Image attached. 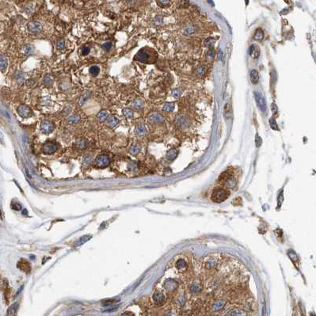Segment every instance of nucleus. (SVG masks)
<instances>
[{
	"label": "nucleus",
	"instance_id": "nucleus-1",
	"mask_svg": "<svg viewBox=\"0 0 316 316\" xmlns=\"http://www.w3.org/2000/svg\"><path fill=\"white\" fill-rule=\"evenodd\" d=\"M157 58L156 53L153 49L149 48H143L136 53L134 57V60L139 61L142 63L152 64Z\"/></svg>",
	"mask_w": 316,
	"mask_h": 316
},
{
	"label": "nucleus",
	"instance_id": "nucleus-2",
	"mask_svg": "<svg viewBox=\"0 0 316 316\" xmlns=\"http://www.w3.org/2000/svg\"><path fill=\"white\" fill-rule=\"evenodd\" d=\"M229 196V192L227 189H224L222 188H216L213 190L212 193V201L216 203H221L224 202L225 200L227 199Z\"/></svg>",
	"mask_w": 316,
	"mask_h": 316
},
{
	"label": "nucleus",
	"instance_id": "nucleus-3",
	"mask_svg": "<svg viewBox=\"0 0 316 316\" xmlns=\"http://www.w3.org/2000/svg\"><path fill=\"white\" fill-rule=\"evenodd\" d=\"M40 128L44 134H49L53 131L54 124L52 121H48V120H43L40 124Z\"/></svg>",
	"mask_w": 316,
	"mask_h": 316
},
{
	"label": "nucleus",
	"instance_id": "nucleus-4",
	"mask_svg": "<svg viewBox=\"0 0 316 316\" xmlns=\"http://www.w3.org/2000/svg\"><path fill=\"white\" fill-rule=\"evenodd\" d=\"M17 111H18V115L22 118H29V117H31L33 115L32 110L27 106H25V105L20 106L18 108Z\"/></svg>",
	"mask_w": 316,
	"mask_h": 316
},
{
	"label": "nucleus",
	"instance_id": "nucleus-5",
	"mask_svg": "<svg viewBox=\"0 0 316 316\" xmlns=\"http://www.w3.org/2000/svg\"><path fill=\"white\" fill-rule=\"evenodd\" d=\"M254 98H255L256 103L258 106L260 110H262V111H265L267 108L266 102L265 98L263 97V95L261 93L258 92V91H254Z\"/></svg>",
	"mask_w": 316,
	"mask_h": 316
},
{
	"label": "nucleus",
	"instance_id": "nucleus-6",
	"mask_svg": "<svg viewBox=\"0 0 316 316\" xmlns=\"http://www.w3.org/2000/svg\"><path fill=\"white\" fill-rule=\"evenodd\" d=\"M57 146L52 141H47L44 145H43V153L45 155H52L56 151Z\"/></svg>",
	"mask_w": 316,
	"mask_h": 316
},
{
	"label": "nucleus",
	"instance_id": "nucleus-7",
	"mask_svg": "<svg viewBox=\"0 0 316 316\" xmlns=\"http://www.w3.org/2000/svg\"><path fill=\"white\" fill-rule=\"evenodd\" d=\"M110 163V158L106 155H100L95 159V164L100 168H105Z\"/></svg>",
	"mask_w": 316,
	"mask_h": 316
},
{
	"label": "nucleus",
	"instance_id": "nucleus-8",
	"mask_svg": "<svg viewBox=\"0 0 316 316\" xmlns=\"http://www.w3.org/2000/svg\"><path fill=\"white\" fill-rule=\"evenodd\" d=\"M27 28H28L29 31L33 33H37L41 32L43 29L42 25L40 22L36 21H29L27 24Z\"/></svg>",
	"mask_w": 316,
	"mask_h": 316
},
{
	"label": "nucleus",
	"instance_id": "nucleus-9",
	"mask_svg": "<svg viewBox=\"0 0 316 316\" xmlns=\"http://www.w3.org/2000/svg\"><path fill=\"white\" fill-rule=\"evenodd\" d=\"M18 267L23 272H25V274H29L30 273V270H31V268H30V264L29 262H27L26 260H21L19 261L18 263Z\"/></svg>",
	"mask_w": 316,
	"mask_h": 316
},
{
	"label": "nucleus",
	"instance_id": "nucleus-10",
	"mask_svg": "<svg viewBox=\"0 0 316 316\" xmlns=\"http://www.w3.org/2000/svg\"><path fill=\"white\" fill-rule=\"evenodd\" d=\"M119 122H120V120H119L118 117H116V116H111V117L107 118L106 124L109 128H114L119 124Z\"/></svg>",
	"mask_w": 316,
	"mask_h": 316
},
{
	"label": "nucleus",
	"instance_id": "nucleus-11",
	"mask_svg": "<svg viewBox=\"0 0 316 316\" xmlns=\"http://www.w3.org/2000/svg\"><path fill=\"white\" fill-rule=\"evenodd\" d=\"M164 285H165V288L169 291H173L178 288V283L174 280H168L166 281Z\"/></svg>",
	"mask_w": 316,
	"mask_h": 316
},
{
	"label": "nucleus",
	"instance_id": "nucleus-12",
	"mask_svg": "<svg viewBox=\"0 0 316 316\" xmlns=\"http://www.w3.org/2000/svg\"><path fill=\"white\" fill-rule=\"evenodd\" d=\"M149 121L151 123H163L164 117L159 114H153L149 117Z\"/></svg>",
	"mask_w": 316,
	"mask_h": 316
},
{
	"label": "nucleus",
	"instance_id": "nucleus-13",
	"mask_svg": "<svg viewBox=\"0 0 316 316\" xmlns=\"http://www.w3.org/2000/svg\"><path fill=\"white\" fill-rule=\"evenodd\" d=\"M75 146L80 149H86L88 146V141L84 138H78L75 141Z\"/></svg>",
	"mask_w": 316,
	"mask_h": 316
},
{
	"label": "nucleus",
	"instance_id": "nucleus-14",
	"mask_svg": "<svg viewBox=\"0 0 316 316\" xmlns=\"http://www.w3.org/2000/svg\"><path fill=\"white\" fill-rule=\"evenodd\" d=\"M249 54L253 57V58H255L257 59L258 57L260 55V50L259 48L256 45H251V46L249 48Z\"/></svg>",
	"mask_w": 316,
	"mask_h": 316
},
{
	"label": "nucleus",
	"instance_id": "nucleus-15",
	"mask_svg": "<svg viewBox=\"0 0 316 316\" xmlns=\"http://www.w3.org/2000/svg\"><path fill=\"white\" fill-rule=\"evenodd\" d=\"M135 133L139 136H143L147 134V128L143 124H139L135 127Z\"/></svg>",
	"mask_w": 316,
	"mask_h": 316
},
{
	"label": "nucleus",
	"instance_id": "nucleus-16",
	"mask_svg": "<svg viewBox=\"0 0 316 316\" xmlns=\"http://www.w3.org/2000/svg\"><path fill=\"white\" fill-rule=\"evenodd\" d=\"M153 299L156 303H162L165 300V296L161 291H156L153 295Z\"/></svg>",
	"mask_w": 316,
	"mask_h": 316
},
{
	"label": "nucleus",
	"instance_id": "nucleus-17",
	"mask_svg": "<svg viewBox=\"0 0 316 316\" xmlns=\"http://www.w3.org/2000/svg\"><path fill=\"white\" fill-rule=\"evenodd\" d=\"M250 81L253 84H257L258 82H259V74H258V72L256 70H252L250 71Z\"/></svg>",
	"mask_w": 316,
	"mask_h": 316
},
{
	"label": "nucleus",
	"instance_id": "nucleus-18",
	"mask_svg": "<svg viewBox=\"0 0 316 316\" xmlns=\"http://www.w3.org/2000/svg\"><path fill=\"white\" fill-rule=\"evenodd\" d=\"M109 117V113L106 110H101L98 114H97V119L100 122H103L107 120V118Z\"/></svg>",
	"mask_w": 316,
	"mask_h": 316
},
{
	"label": "nucleus",
	"instance_id": "nucleus-19",
	"mask_svg": "<svg viewBox=\"0 0 316 316\" xmlns=\"http://www.w3.org/2000/svg\"><path fill=\"white\" fill-rule=\"evenodd\" d=\"M178 150L176 149H171L170 151H168L167 153V159L170 161H173L174 160L177 156H178Z\"/></svg>",
	"mask_w": 316,
	"mask_h": 316
},
{
	"label": "nucleus",
	"instance_id": "nucleus-20",
	"mask_svg": "<svg viewBox=\"0 0 316 316\" xmlns=\"http://www.w3.org/2000/svg\"><path fill=\"white\" fill-rule=\"evenodd\" d=\"M18 303H14V304L12 305L8 308L7 312V316H14L16 312H17V310H18Z\"/></svg>",
	"mask_w": 316,
	"mask_h": 316
},
{
	"label": "nucleus",
	"instance_id": "nucleus-21",
	"mask_svg": "<svg viewBox=\"0 0 316 316\" xmlns=\"http://www.w3.org/2000/svg\"><path fill=\"white\" fill-rule=\"evenodd\" d=\"M131 106L133 107L135 110H141L143 107L144 106V102L142 99H135V101L132 102Z\"/></svg>",
	"mask_w": 316,
	"mask_h": 316
},
{
	"label": "nucleus",
	"instance_id": "nucleus-22",
	"mask_svg": "<svg viewBox=\"0 0 316 316\" xmlns=\"http://www.w3.org/2000/svg\"><path fill=\"white\" fill-rule=\"evenodd\" d=\"M90 97V92H86L85 94H83L82 96H80V98H78V104L79 106H82L84 104H85L86 101Z\"/></svg>",
	"mask_w": 316,
	"mask_h": 316
},
{
	"label": "nucleus",
	"instance_id": "nucleus-23",
	"mask_svg": "<svg viewBox=\"0 0 316 316\" xmlns=\"http://www.w3.org/2000/svg\"><path fill=\"white\" fill-rule=\"evenodd\" d=\"M7 65H8V60H7V57L0 55V70L5 71L7 68Z\"/></svg>",
	"mask_w": 316,
	"mask_h": 316
},
{
	"label": "nucleus",
	"instance_id": "nucleus-24",
	"mask_svg": "<svg viewBox=\"0 0 316 316\" xmlns=\"http://www.w3.org/2000/svg\"><path fill=\"white\" fill-rule=\"evenodd\" d=\"M80 119H81L80 115H78V114H74V115H71V116H70V117H68V123H69L70 124H76V123H78Z\"/></svg>",
	"mask_w": 316,
	"mask_h": 316
},
{
	"label": "nucleus",
	"instance_id": "nucleus-25",
	"mask_svg": "<svg viewBox=\"0 0 316 316\" xmlns=\"http://www.w3.org/2000/svg\"><path fill=\"white\" fill-rule=\"evenodd\" d=\"M54 82V79L52 78V76L50 75H45L44 78H43V83L45 86H52Z\"/></svg>",
	"mask_w": 316,
	"mask_h": 316
},
{
	"label": "nucleus",
	"instance_id": "nucleus-26",
	"mask_svg": "<svg viewBox=\"0 0 316 316\" xmlns=\"http://www.w3.org/2000/svg\"><path fill=\"white\" fill-rule=\"evenodd\" d=\"M122 114L124 115V117L125 118H127L128 120H130L133 117V111L131 109H129V108H125L124 110H122Z\"/></svg>",
	"mask_w": 316,
	"mask_h": 316
},
{
	"label": "nucleus",
	"instance_id": "nucleus-27",
	"mask_svg": "<svg viewBox=\"0 0 316 316\" xmlns=\"http://www.w3.org/2000/svg\"><path fill=\"white\" fill-rule=\"evenodd\" d=\"M91 238H92V235H90V234H86V235H83V236H82L81 238L78 239V241L77 242L76 246H81L82 245V244H84L85 242L89 241L90 239Z\"/></svg>",
	"mask_w": 316,
	"mask_h": 316
},
{
	"label": "nucleus",
	"instance_id": "nucleus-28",
	"mask_svg": "<svg viewBox=\"0 0 316 316\" xmlns=\"http://www.w3.org/2000/svg\"><path fill=\"white\" fill-rule=\"evenodd\" d=\"M217 264H218V261L215 258H209V260H208L205 263V266L208 269H213L216 266Z\"/></svg>",
	"mask_w": 316,
	"mask_h": 316
},
{
	"label": "nucleus",
	"instance_id": "nucleus-29",
	"mask_svg": "<svg viewBox=\"0 0 316 316\" xmlns=\"http://www.w3.org/2000/svg\"><path fill=\"white\" fill-rule=\"evenodd\" d=\"M176 267L179 270H184L187 268V262L185 260L180 259L176 262Z\"/></svg>",
	"mask_w": 316,
	"mask_h": 316
},
{
	"label": "nucleus",
	"instance_id": "nucleus-30",
	"mask_svg": "<svg viewBox=\"0 0 316 316\" xmlns=\"http://www.w3.org/2000/svg\"><path fill=\"white\" fill-rule=\"evenodd\" d=\"M190 290L193 293L199 292L200 291H201V285L198 282H193L190 286Z\"/></svg>",
	"mask_w": 316,
	"mask_h": 316
},
{
	"label": "nucleus",
	"instance_id": "nucleus-31",
	"mask_svg": "<svg viewBox=\"0 0 316 316\" xmlns=\"http://www.w3.org/2000/svg\"><path fill=\"white\" fill-rule=\"evenodd\" d=\"M140 150H141L140 146L139 145V144H134V145H132L131 147V148L129 150V152L131 153L132 155H138L139 153Z\"/></svg>",
	"mask_w": 316,
	"mask_h": 316
},
{
	"label": "nucleus",
	"instance_id": "nucleus-32",
	"mask_svg": "<svg viewBox=\"0 0 316 316\" xmlns=\"http://www.w3.org/2000/svg\"><path fill=\"white\" fill-rule=\"evenodd\" d=\"M225 306V301L224 300H219L217 302L215 303V304L213 305V311H220Z\"/></svg>",
	"mask_w": 316,
	"mask_h": 316
},
{
	"label": "nucleus",
	"instance_id": "nucleus-33",
	"mask_svg": "<svg viewBox=\"0 0 316 316\" xmlns=\"http://www.w3.org/2000/svg\"><path fill=\"white\" fill-rule=\"evenodd\" d=\"M254 38L256 40H262L264 38V32H263L262 29H258L256 30L255 34L254 36Z\"/></svg>",
	"mask_w": 316,
	"mask_h": 316
},
{
	"label": "nucleus",
	"instance_id": "nucleus-34",
	"mask_svg": "<svg viewBox=\"0 0 316 316\" xmlns=\"http://www.w3.org/2000/svg\"><path fill=\"white\" fill-rule=\"evenodd\" d=\"M90 73V75H92L93 76H97V75L99 74L100 72V68L98 66H96V65H94V66H91L89 69Z\"/></svg>",
	"mask_w": 316,
	"mask_h": 316
},
{
	"label": "nucleus",
	"instance_id": "nucleus-35",
	"mask_svg": "<svg viewBox=\"0 0 316 316\" xmlns=\"http://www.w3.org/2000/svg\"><path fill=\"white\" fill-rule=\"evenodd\" d=\"M174 110V102H166L163 106V110L166 112H171Z\"/></svg>",
	"mask_w": 316,
	"mask_h": 316
},
{
	"label": "nucleus",
	"instance_id": "nucleus-36",
	"mask_svg": "<svg viewBox=\"0 0 316 316\" xmlns=\"http://www.w3.org/2000/svg\"><path fill=\"white\" fill-rule=\"evenodd\" d=\"M92 156L90 155H86L85 156L83 157V159H82V164L83 165H86V166H88L90 164L92 163Z\"/></svg>",
	"mask_w": 316,
	"mask_h": 316
},
{
	"label": "nucleus",
	"instance_id": "nucleus-37",
	"mask_svg": "<svg viewBox=\"0 0 316 316\" xmlns=\"http://www.w3.org/2000/svg\"><path fill=\"white\" fill-rule=\"evenodd\" d=\"M24 52H25V54H26V55H31V54H33V52H34V48H33V47L32 45H30V44H27V45H25V46L24 47Z\"/></svg>",
	"mask_w": 316,
	"mask_h": 316
},
{
	"label": "nucleus",
	"instance_id": "nucleus-38",
	"mask_svg": "<svg viewBox=\"0 0 316 316\" xmlns=\"http://www.w3.org/2000/svg\"><path fill=\"white\" fill-rule=\"evenodd\" d=\"M270 125L272 129L279 131V128H278V125H277V122H276V120L274 118H273V117H271L270 119Z\"/></svg>",
	"mask_w": 316,
	"mask_h": 316
},
{
	"label": "nucleus",
	"instance_id": "nucleus-39",
	"mask_svg": "<svg viewBox=\"0 0 316 316\" xmlns=\"http://www.w3.org/2000/svg\"><path fill=\"white\" fill-rule=\"evenodd\" d=\"M56 47L57 49L59 50H63L65 48V42L63 39L59 40H57L56 43Z\"/></svg>",
	"mask_w": 316,
	"mask_h": 316
},
{
	"label": "nucleus",
	"instance_id": "nucleus-40",
	"mask_svg": "<svg viewBox=\"0 0 316 316\" xmlns=\"http://www.w3.org/2000/svg\"><path fill=\"white\" fill-rule=\"evenodd\" d=\"M216 41V40L214 38H212V37H208L205 40H204V45L208 48H211V47L213 46V44Z\"/></svg>",
	"mask_w": 316,
	"mask_h": 316
},
{
	"label": "nucleus",
	"instance_id": "nucleus-41",
	"mask_svg": "<svg viewBox=\"0 0 316 316\" xmlns=\"http://www.w3.org/2000/svg\"><path fill=\"white\" fill-rule=\"evenodd\" d=\"M171 3V1H169V0H161V1H157V4L159 6V7H168L170 4Z\"/></svg>",
	"mask_w": 316,
	"mask_h": 316
},
{
	"label": "nucleus",
	"instance_id": "nucleus-42",
	"mask_svg": "<svg viewBox=\"0 0 316 316\" xmlns=\"http://www.w3.org/2000/svg\"><path fill=\"white\" fill-rule=\"evenodd\" d=\"M11 208L14 211H19L21 209V205L18 202H12L11 203Z\"/></svg>",
	"mask_w": 316,
	"mask_h": 316
},
{
	"label": "nucleus",
	"instance_id": "nucleus-43",
	"mask_svg": "<svg viewBox=\"0 0 316 316\" xmlns=\"http://www.w3.org/2000/svg\"><path fill=\"white\" fill-rule=\"evenodd\" d=\"M90 49L89 47H86V46H82V48H81V49H80V52H81V54H82V56H86V55H88V54L90 53Z\"/></svg>",
	"mask_w": 316,
	"mask_h": 316
},
{
	"label": "nucleus",
	"instance_id": "nucleus-44",
	"mask_svg": "<svg viewBox=\"0 0 316 316\" xmlns=\"http://www.w3.org/2000/svg\"><path fill=\"white\" fill-rule=\"evenodd\" d=\"M16 79L18 80V82H22L24 81V75L21 73V71H18L17 75H16Z\"/></svg>",
	"mask_w": 316,
	"mask_h": 316
},
{
	"label": "nucleus",
	"instance_id": "nucleus-45",
	"mask_svg": "<svg viewBox=\"0 0 316 316\" xmlns=\"http://www.w3.org/2000/svg\"><path fill=\"white\" fill-rule=\"evenodd\" d=\"M112 45H113V44H112V42H110V41H108V42H106V43H104L102 45V48L105 50H110L111 48H112Z\"/></svg>",
	"mask_w": 316,
	"mask_h": 316
},
{
	"label": "nucleus",
	"instance_id": "nucleus-46",
	"mask_svg": "<svg viewBox=\"0 0 316 316\" xmlns=\"http://www.w3.org/2000/svg\"><path fill=\"white\" fill-rule=\"evenodd\" d=\"M205 68L204 67V66H200V67H199V68H197V74L198 75H203L204 74V72H205Z\"/></svg>",
	"mask_w": 316,
	"mask_h": 316
},
{
	"label": "nucleus",
	"instance_id": "nucleus-47",
	"mask_svg": "<svg viewBox=\"0 0 316 316\" xmlns=\"http://www.w3.org/2000/svg\"><path fill=\"white\" fill-rule=\"evenodd\" d=\"M262 138L260 137L259 135L258 134H256V139H255V144L256 147H259L260 146L262 145Z\"/></svg>",
	"mask_w": 316,
	"mask_h": 316
},
{
	"label": "nucleus",
	"instance_id": "nucleus-48",
	"mask_svg": "<svg viewBox=\"0 0 316 316\" xmlns=\"http://www.w3.org/2000/svg\"><path fill=\"white\" fill-rule=\"evenodd\" d=\"M214 56H215V51H214V49H212V48H211V49L208 50V52H207V57H208V58H209V59H213Z\"/></svg>",
	"mask_w": 316,
	"mask_h": 316
},
{
	"label": "nucleus",
	"instance_id": "nucleus-49",
	"mask_svg": "<svg viewBox=\"0 0 316 316\" xmlns=\"http://www.w3.org/2000/svg\"><path fill=\"white\" fill-rule=\"evenodd\" d=\"M230 316H243V314L242 312L241 311H238V310H236V311H234L230 314Z\"/></svg>",
	"mask_w": 316,
	"mask_h": 316
},
{
	"label": "nucleus",
	"instance_id": "nucleus-50",
	"mask_svg": "<svg viewBox=\"0 0 316 316\" xmlns=\"http://www.w3.org/2000/svg\"><path fill=\"white\" fill-rule=\"evenodd\" d=\"M60 90H68V82H61V83H60Z\"/></svg>",
	"mask_w": 316,
	"mask_h": 316
},
{
	"label": "nucleus",
	"instance_id": "nucleus-51",
	"mask_svg": "<svg viewBox=\"0 0 316 316\" xmlns=\"http://www.w3.org/2000/svg\"><path fill=\"white\" fill-rule=\"evenodd\" d=\"M117 300H115V299H109V300H106V301H104V306H109L112 305L113 303L117 302Z\"/></svg>",
	"mask_w": 316,
	"mask_h": 316
},
{
	"label": "nucleus",
	"instance_id": "nucleus-52",
	"mask_svg": "<svg viewBox=\"0 0 316 316\" xmlns=\"http://www.w3.org/2000/svg\"><path fill=\"white\" fill-rule=\"evenodd\" d=\"M172 94H173V97L175 98H178L179 95H180V91L178 90V89H174L172 91Z\"/></svg>",
	"mask_w": 316,
	"mask_h": 316
},
{
	"label": "nucleus",
	"instance_id": "nucleus-53",
	"mask_svg": "<svg viewBox=\"0 0 316 316\" xmlns=\"http://www.w3.org/2000/svg\"><path fill=\"white\" fill-rule=\"evenodd\" d=\"M271 110L274 114H276L277 113V106L274 103L271 104Z\"/></svg>",
	"mask_w": 316,
	"mask_h": 316
},
{
	"label": "nucleus",
	"instance_id": "nucleus-54",
	"mask_svg": "<svg viewBox=\"0 0 316 316\" xmlns=\"http://www.w3.org/2000/svg\"><path fill=\"white\" fill-rule=\"evenodd\" d=\"M154 21H155V23L156 25H159V24H161V22H162V18H160V17H159V16H157V17H155V19H154Z\"/></svg>",
	"mask_w": 316,
	"mask_h": 316
},
{
	"label": "nucleus",
	"instance_id": "nucleus-55",
	"mask_svg": "<svg viewBox=\"0 0 316 316\" xmlns=\"http://www.w3.org/2000/svg\"><path fill=\"white\" fill-rule=\"evenodd\" d=\"M33 79H28L26 81V85L28 86H31L33 84H34V82H33Z\"/></svg>",
	"mask_w": 316,
	"mask_h": 316
},
{
	"label": "nucleus",
	"instance_id": "nucleus-56",
	"mask_svg": "<svg viewBox=\"0 0 316 316\" xmlns=\"http://www.w3.org/2000/svg\"><path fill=\"white\" fill-rule=\"evenodd\" d=\"M22 214H23V215H26V214H27V211H26V209H24V211H22Z\"/></svg>",
	"mask_w": 316,
	"mask_h": 316
},
{
	"label": "nucleus",
	"instance_id": "nucleus-57",
	"mask_svg": "<svg viewBox=\"0 0 316 316\" xmlns=\"http://www.w3.org/2000/svg\"><path fill=\"white\" fill-rule=\"evenodd\" d=\"M121 316H130L128 314H123V315H121Z\"/></svg>",
	"mask_w": 316,
	"mask_h": 316
},
{
	"label": "nucleus",
	"instance_id": "nucleus-58",
	"mask_svg": "<svg viewBox=\"0 0 316 316\" xmlns=\"http://www.w3.org/2000/svg\"><path fill=\"white\" fill-rule=\"evenodd\" d=\"M169 316H173V315H169Z\"/></svg>",
	"mask_w": 316,
	"mask_h": 316
}]
</instances>
